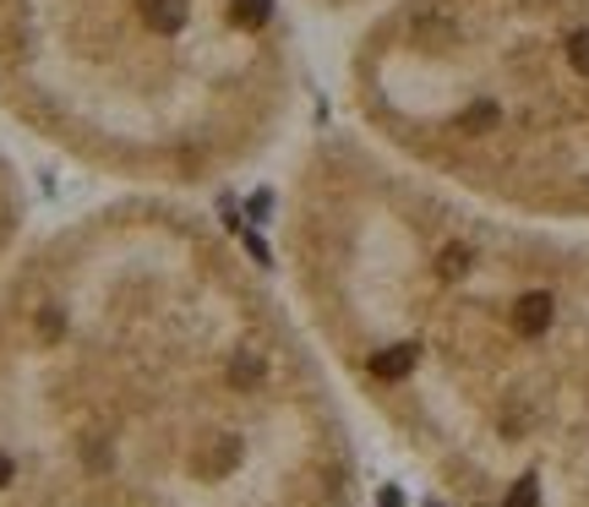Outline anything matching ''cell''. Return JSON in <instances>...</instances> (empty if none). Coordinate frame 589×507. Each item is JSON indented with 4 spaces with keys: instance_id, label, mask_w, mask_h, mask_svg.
Returning a JSON list of instances; mask_svg holds the SVG:
<instances>
[{
    "instance_id": "8992f818",
    "label": "cell",
    "mask_w": 589,
    "mask_h": 507,
    "mask_svg": "<svg viewBox=\"0 0 589 507\" xmlns=\"http://www.w3.org/2000/svg\"><path fill=\"white\" fill-rule=\"evenodd\" d=\"M311 11H327V16H349V11H382L388 0H305Z\"/></svg>"
},
{
    "instance_id": "7a4b0ae2",
    "label": "cell",
    "mask_w": 589,
    "mask_h": 507,
    "mask_svg": "<svg viewBox=\"0 0 589 507\" xmlns=\"http://www.w3.org/2000/svg\"><path fill=\"white\" fill-rule=\"evenodd\" d=\"M294 312L453 507H589V229L480 207L360 132L285 185Z\"/></svg>"
},
{
    "instance_id": "3957f363",
    "label": "cell",
    "mask_w": 589,
    "mask_h": 507,
    "mask_svg": "<svg viewBox=\"0 0 589 507\" xmlns=\"http://www.w3.org/2000/svg\"><path fill=\"white\" fill-rule=\"evenodd\" d=\"M285 0H0V115L132 191H202L294 121Z\"/></svg>"
},
{
    "instance_id": "6da1fadb",
    "label": "cell",
    "mask_w": 589,
    "mask_h": 507,
    "mask_svg": "<svg viewBox=\"0 0 589 507\" xmlns=\"http://www.w3.org/2000/svg\"><path fill=\"white\" fill-rule=\"evenodd\" d=\"M0 507H360V448L290 290L132 191L0 268Z\"/></svg>"
},
{
    "instance_id": "277c9868",
    "label": "cell",
    "mask_w": 589,
    "mask_h": 507,
    "mask_svg": "<svg viewBox=\"0 0 589 507\" xmlns=\"http://www.w3.org/2000/svg\"><path fill=\"white\" fill-rule=\"evenodd\" d=\"M344 88L360 137L404 169L589 229V0H388Z\"/></svg>"
},
{
    "instance_id": "5b68a950",
    "label": "cell",
    "mask_w": 589,
    "mask_h": 507,
    "mask_svg": "<svg viewBox=\"0 0 589 507\" xmlns=\"http://www.w3.org/2000/svg\"><path fill=\"white\" fill-rule=\"evenodd\" d=\"M22 224H27V185H22V169L11 165V154H0V268L22 246Z\"/></svg>"
}]
</instances>
